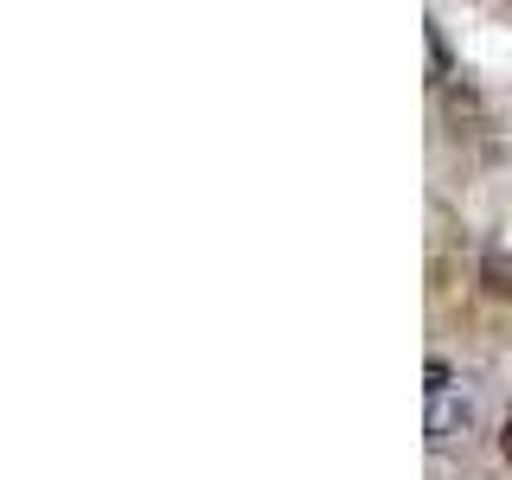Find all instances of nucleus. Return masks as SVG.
<instances>
[{
    "mask_svg": "<svg viewBox=\"0 0 512 480\" xmlns=\"http://www.w3.org/2000/svg\"><path fill=\"white\" fill-rule=\"evenodd\" d=\"M500 448H506V461H512V416H506V429H500Z\"/></svg>",
    "mask_w": 512,
    "mask_h": 480,
    "instance_id": "f03ea898",
    "label": "nucleus"
},
{
    "mask_svg": "<svg viewBox=\"0 0 512 480\" xmlns=\"http://www.w3.org/2000/svg\"><path fill=\"white\" fill-rule=\"evenodd\" d=\"M468 429V391L448 365H429V442H455Z\"/></svg>",
    "mask_w": 512,
    "mask_h": 480,
    "instance_id": "f257e3e1",
    "label": "nucleus"
}]
</instances>
